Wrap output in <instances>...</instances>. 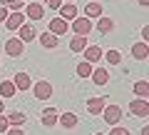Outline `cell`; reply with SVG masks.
Returning <instances> with one entry per match:
<instances>
[{
    "mask_svg": "<svg viewBox=\"0 0 149 135\" xmlns=\"http://www.w3.org/2000/svg\"><path fill=\"white\" fill-rule=\"evenodd\" d=\"M132 90L137 93V98H144V100H149V83H147V80H137Z\"/></svg>",
    "mask_w": 149,
    "mask_h": 135,
    "instance_id": "cell-19",
    "label": "cell"
},
{
    "mask_svg": "<svg viewBox=\"0 0 149 135\" xmlns=\"http://www.w3.org/2000/svg\"><path fill=\"white\" fill-rule=\"evenodd\" d=\"M13 83H15V88H17V90H30V88H32L30 75H27V73H17V75L13 78Z\"/></svg>",
    "mask_w": 149,
    "mask_h": 135,
    "instance_id": "cell-15",
    "label": "cell"
},
{
    "mask_svg": "<svg viewBox=\"0 0 149 135\" xmlns=\"http://www.w3.org/2000/svg\"><path fill=\"white\" fill-rule=\"evenodd\" d=\"M72 30H74V35L87 38L90 30H92V20H90V18H74V20H72Z\"/></svg>",
    "mask_w": 149,
    "mask_h": 135,
    "instance_id": "cell-3",
    "label": "cell"
},
{
    "mask_svg": "<svg viewBox=\"0 0 149 135\" xmlns=\"http://www.w3.org/2000/svg\"><path fill=\"white\" fill-rule=\"evenodd\" d=\"M92 80H95L97 85H104V83L109 80V70H107V68H95V70H92Z\"/></svg>",
    "mask_w": 149,
    "mask_h": 135,
    "instance_id": "cell-18",
    "label": "cell"
},
{
    "mask_svg": "<svg viewBox=\"0 0 149 135\" xmlns=\"http://www.w3.org/2000/svg\"><path fill=\"white\" fill-rule=\"evenodd\" d=\"M8 135H25L20 128H8Z\"/></svg>",
    "mask_w": 149,
    "mask_h": 135,
    "instance_id": "cell-32",
    "label": "cell"
},
{
    "mask_svg": "<svg viewBox=\"0 0 149 135\" xmlns=\"http://www.w3.org/2000/svg\"><path fill=\"white\" fill-rule=\"evenodd\" d=\"M5 118H8V123H10V128H17V125H22L27 120L22 113H10V115H5Z\"/></svg>",
    "mask_w": 149,
    "mask_h": 135,
    "instance_id": "cell-24",
    "label": "cell"
},
{
    "mask_svg": "<svg viewBox=\"0 0 149 135\" xmlns=\"http://www.w3.org/2000/svg\"><path fill=\"white\" fill-rule=\"evenodd\" d=\"M137 3H139V5H144V8L149 5V0H137Z\"/></svg>",
    "mask_w": 149,
    "mask_h": 135,
    "instance_id": "cell-34",
    "label": "cell"
},
{
    "mask_svg": "<svg viewBox=\"0 0 149 135\" xmlns=\"http://www.w3.org/2000/svg\"><path fill=\"white\" fill-rule=\"evenodd\" d=\"M47 5L52 8V10H60V5H62V0H47Z\"/></svg>",
    "mask_w": 149,
    "mask_h": 135,
    "instance_id": "cell-30",
    "label": "cell"
},
{
    "mask_svg": "<svg viewBox=\"0 0 149 135\" xmlns=\"http://www.w3.org/2000/svg\"><path fill=\"white\" fill-rule=\"evenodd\" d=\"M62 3H72V0H62Z\"/></svg>",
    "mask_w": 149,
    "mask_h": 135,
    "instance_id": "cell-37",
    "label": "cell"
},
{
    "mask_svg": "<svg viewBox=\"0 0 149 135\" xmlns=\"http://www.w3.org/2000/svg\"><path fill=\"white\" fill-rule=\"evenodd\" d=\"M97 135H104V133H97Z\"/></svg>",
    "mask_w": 149,
    "mask_h": 135,
    "instance_id": "cell-38",
    "label": "cell"
},
{
    "mask_svg": "<svg viewBox=\"0 0 149 135\" xmlns=\"http://www.w3.org/2000/svg\"><path fill=\"white\" fill-rule=\"evenodd\" d=\"M87 48V38H82V35H74L72 43H70V50H74V53H85Z\"/></svg>",
    "mask_w": 149,
    "mask_h": 135,
    "instance_id": "cell-22",
    "label": "cell"
},
{
    "mask_svg": "<svg viewBox=\"0 0 149 135\" xmlns=\"http://www.w3.org/2000/svg\"><path fill=\"white\" fill-rule=\"evenodd\" d=\"M92 70H95V68H92V63H87V60H82V63L77 65V75L80 78H90Z\"/></svg>",
    "mask_w": 149,
    "mask_h": 135,
    "instance_id": "cell-23",
    "label": "cell"
},
{
    "mask_svg": "<svg viewBox=\"0 0 149 135\" xmlns=\"http://www.w3.org/2000/svg\"><path fill=\"white\" fill-rule=\"evenodd\" d=\"M112 28H114L112 18H100V20H97V30H100V33H109Z\"/></svg>",
    "mask_w": 149,
    "mask_h": 135,
    "instance_id": "cell-26",
    "label": "cell"
},
{
    "mask_svg": "<svg viewBox=\"0 0 149 135\" xmlns=\"http://www.w3.org/2000/svg\"><path fill=\"white\" fill-rule=\"evenodd\" d=\"M8 128H10V123H8V118H5V115H0V133H5Z\"/></svg>",
    "mask_w": 149,
    "mask_h": 135,
    "instance_id": "cell-29",
    "label": "cell"
},
{
    "mask_svg": "<svg viewBox=\"0 0 149 135\" xmlns=\"http://www.w3.org/2000/svg\"><path fill=\"white\" fill-rule=\"evenodd\" d=\"M104 105H107L104 98H90V100H87V110H90V115H102Z\"/></svg>",
    "mask_w": 149,
    "mask_h": 135,
    "instance_id": "cell-9",
    "label": "cell"
},
{
    "mask_svg": "<svg viewBox=\"0 0 149 135\" xmlns=\"http://www.w3.org/2000/svg\"><path fill=\"white\" fill-rule=\"evenodd\" d=\"M37 40H40V45L47 50L57 48V35H52V33H42V35H37Z\"/></svg>",
    "mask_w": 149,
    "mask_h": 135,
    "instance_id": "cell-17",
    "label": "cell"
},
{
    "mask_svg": "<svg viewBox=\"0 0 149 135\" xmlns=\"http://www.w3.org/2000/svg\"><path fill=\"white\" fill-rule=\"evenodd\" d=\"M129 113L137 115V118H147L149 115V100H144V98L132 100V103H129Z\"/></svg>",
    "mask_w": 149,
    "mask_h": 135,
    "instance_id": "cell-2",
    "label": "cell"
},
{
    "mask_svg": "<svg viewBox=\"0 0 149 135\" xmlns=\"http://www.w3.org/2000/svg\"><path fill=\"white\" fill-rule=\"evenodd\" d=\"M32 95H35L37 100H47V98L52 95V85H50L47 80H37L35 85H32Z\"/></svg>",
    "mask_w": 149,
    "mask_h": 135,
    "instance_id": "cell-4",
    "label": "cell"
},
{
    "mask_svg": "<svg viewBox=\"0 0 149 135\" xmlns=\"http://www.w3.org/2000/svg\"><path fill=\"white\" fill-rule=\"evenodd\" d=\"M85 18H102V5L100 3H87L85 5Z\"/></svg>",
    "mask_w": 149,
    "mask_h": 135,
    "instance_id": "cell-20",
    "label": "cell"
},
{
    "mask_svg": "<svg viewBox=\"0 0 149 135\" xmlns=\"http://www.w3.org/2000/svg\"><path fill=\"white\" fill-rule=\"evenodd\" d=\"M15 93H17V88H15L13 80H3V83H0V95H3V98H13Z\"/></svg>",
    "mask_w": 149,
    "mask_h": 135,
    "instance_id": "cell-21",
    "label": "cell"
},
{
    "mask_svg": "<svg viewBox=\"0 0 149 135\" xmlns=\"http://www.w3.org/2000/svg\"><path fill=\"white\" fill-rule=\"evenodd\" d=\"M109 135H129V128H112Z\"/></svg>",
    "mask_w": 149,
    "mask_h": 135,
    "instance_id": "cell-28",
    "label": "cell"
},
{
    "mask_svg": "<svg viewBox=\"0 0 149 135\" xmlns=\"http://www.w3.org/2000/svg\"><path fill=\"white\" fill-rule=\"evenodd\" d=\"M102 55H104V53H102L100 45H87V48H85V60L92 63V65H95L97 60H102Z\"/></svg>",
    "mask_w": 149,
    "mask_h": 135,
    "instance_id": "cell-11",
    "label": "cell"
},
{
    "mask_svg": "<svg viewBox=\"0 0 149 135\" xmlns=\"http://www.w3.org/2000/svg\"><path fill=\"white\" fill-rule=\"evenodd\" d=\"M102 118H104L107 125H117L119 120H122V108H119V105H104Z\"/></svg>",
    "mask_w": 149,
    "mask_h": 135,
    "instance_id": "cell-1",
    "label": "cell"
},
{
    "mask_svg": "<svg viewBox=\"0 0 149 135\" xmlns=\"http://www.w3.org/2000/svg\"><path fill=\"white\" fill-rule=\"evenodd\" d=\"M67 30H70V23L67 20H62V18L50 20V30L47 33H52V35H62V33H67Z\"/></svg>",
    "mask_w": 149,
    "mask_h": 135,
    "instance_id": "cell-10",
    "label": "cell"
},
{
    "mask_svg": "<svg viewBox=\"0 0 149 135\" xmlns=\"http://www.w3.org/2000/svg\"><path fill=\"white\" fill-rule=\"evenodd\" d=\"M22 45H25V43H22L20 38H10L5 43V53L10 55V58H17V55H22V50H25Z\"/></svg>",
    "mask_w": 149,
    "mask_h": 135,
    "instance_id": "cell-8",
    "label": "cell"
},
{
    "mask_svg": "<svg viewBox=\"0 0 149 135\" xmlns=\"http://www.w3.org/2000/svg\"><path fill=\"white\" fill-rule=\"evenodd\" d=\"M27 18H25V13H20V10H13L10 15H8V20H5V28L8 30H17V28L25 23Z\"/></svg>",
    "mask_w": 149,
    "mask_h": 135,
    "instance_id": "cell-7",
    "label": "cell"
},
{
    "mask_svg": "<svg viewBox=\"0 0 149 135\" xmlns=\"http://www.w3.org/2000/svg\"><path fill=\"white\" fill-rule=\"evenodd\" d=\"M142 135H149V125H147V128H142Z\"/></svg>",
    "mask_w": 149,
    "mask_h": 135,
    "instance_id": "cell-35",
    "label": "cell"
},
{
    "mask_svg": "<svg viewBox=\"0 0 149 135\" xmlns=\"http://www.w3.org/2000/svg\"><path fill=\"white\" fill-rule=\"evenodd\" d=\"M8 15H10V10H8V8H0V23H5Z\"/></svg>",
    "mask_w": 149,
    "mask_h": 135,
    "instance_id": "cell-31",
    "label": "cell"
},
{
    "mask_svg": "<svg viewBox=\"0 0 149 135\" xmlns=\"http://www.w3.org/2000/svg\"><path fill=\"white\" fill-rule=\"evenodd\" d=\"M5 8L8 10H20V8H25V0H5Z\"/></svg>",
    "mask_w": 149,
    "mask_h": 135,
    "instance_id": "cell-27",
    "label": "cell"
},
{
    "mask_svg": "<svg viewBox=\"0 0 149 135\" xmlns=\"http://www.w3.org/2000/svg\"><path fill=\"white\" fill-rule=\"evenodd\" d=\"M0 115H3V100H0Z\"/></svg>",
    "mask_w": 149,
    "mask_h": 135,
    "instance_id": "cell-36",
    "label": "cell"
},
{
    "mask_svg": "<svg viewBox=\"0 0 149 135\" xmlns=\"http://www.w3.org/2000/svg\"><path fill=\"white\" fill-rule=\"evenodd\" d=\"M132 55H134V60H147V58H149V45L144 43V40L134 43V45H132Z\"/></svg>",
    "mask_w": 149,
    "mask_h": 135,
    "instance_id": "cell-12",
    "label": "cell"
},
{
    "mask_svg": "<svg viewBox=\"0 0 149 135\" xmlns=\"http://www.w3.org/2000/svg\"><path fill=\"white\" fill-rule=\"evenodd\" d=\"M25 18L27 20H42L45 18V8L40 5V3H30V5H25Z\"/></svg>",
    "mask_w": 149,
    "mask_h": 135,
    "instance_id": "cell-6",
    "label": "cell"
},
{
    "mask_svg": "<svg viewBox=\"0 0 149 135\" xmlns=\"http://www.w3.org/2000/svg\"><path fill=\"white\" fill-rule=\"evenodd\" d=\"M17 30H20V40H22V43H32V40L37 38V28L32 25V23H27V20L22 23Z\"/></svg>",
    "mask_w": 149,
    "mask_h": 135,
    "instance_id": "cell-5",
    "label": "cell"
},
{
    "mask_svg": "<svg viewBox=\"0 0 149 135\" xmlns=\"http://www.w3.org/2000/svg\"><path fill=\"white\" fill-rule=\"evenodd\" d=\"M57 123L62 125V128L72 130V128H77V115H74V113H62V115L57 118Z\"/></svg>",
    "mask_w": 149,
    "mask_h": 135,
    "instance_id": "cell-16",
    "label": "cell"
},
{
    "mask_svg": "<svg viewBox=\"0 0 149 135\" xmlns=\"http://www.w3.org/2000/svg\"><path fill=\"white\" fill-rule=\"evenodd\" d=\"M142 38H144V43L149 40V28H142Z\"/></svg>",
    "mask_w": 149,
    "mask_h": 135,
    "instance_id": "cell-33",
    "label": "cell"
},
{
    "mask_svg": "<svg viewBox=\"0 0 149 135\" xmlns=\"http://www.w3.org/2000/svg\"><path fill=\"white\" fill-rule=\"evenodd\" d=\"M57 118H60V115H57V110H55V108H45L42 110V125H45V128L57 125Z\"/></svg>",
    "mask_w": 149,
    "mask_h": 135,
    "instance_id": "cell-14",
    "label": "cell"
},
{
    "mask_svg": "<svg viewBox=\"0 0 149 135\" xmlns=\"http://www.w3.org/2000/svg\"><path fill=\"white\" fill-rule=\"evenodd\" d=\"M102 58H107L109 65H119L122 63V53H119V50H107V55H102Z\"/></svg>",
    "mask_w": 149,
    "mask_h": 135,
    "instance_id": "cell-25",
    "label": "cell"
},
{
    "mask_svg": "<svg viewBox=\"0 0 149 135\" xmlns=\"http://www.w3.org/2000/svg\"><path fill=\"white\" fill-rule=\"evenodd\" d=\"M60 15H62V20H74L77 18V8H74V3H62L60 5Z\"/></svg>",
    "mask_w": 149,
    "mask_h": 135,
    "instance_id": "cell-13",
    "label": "cell"
}]
</instances>
